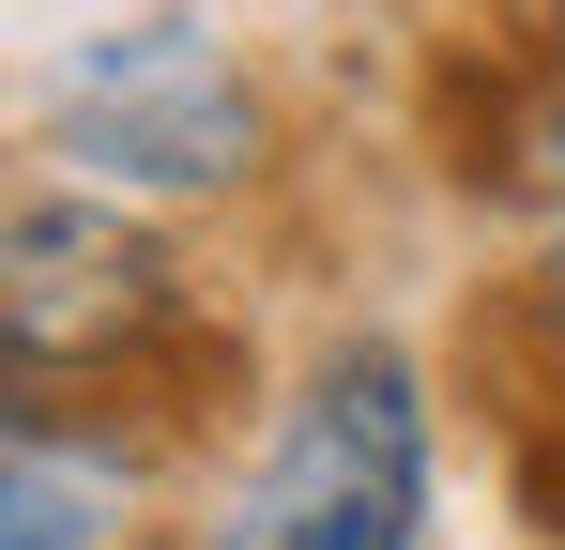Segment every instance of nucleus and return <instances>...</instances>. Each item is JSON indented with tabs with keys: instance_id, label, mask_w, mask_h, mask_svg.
Returning a JSON list of instances; mask_svg holds the SVG:
<instances>
[{
	"instance_id": "nucleus-1",
	"label": "nucleus",
	"mask_w": 565,
	"mask_h": 550,
	"mask_svg": "<svg viewBox=\"0 0 565 550\" xmlns=\"http://www.w3.org/2000/svg\"><path fill=\"white\" fill-rule=\"evenodd\" d=\"M413 520H428V382L413 352L352 337L290 382L260 474L214 505L199 550H413Z\"/></svg>"
},
{
	"instance_id": "nucleus-2",
	"label": "nucleus",
	"mask_w": 565,
	"mask_h": 550,
	"mask_svg": "<svg viewBox=\"0 0 565 550\" xmlns=\"http://www.w3.org/2000/svg\"><path fill=\"white\" fill-rule=\"evenodd\" d=\"M46 138L77 154V183L107 199H230L260 169V77L199 31V15H138V31H93L62 92H46Z\"/></svg>"
},
{
	"instance_id": "nucleus-3",
	"label": "nucleus",
	"mask_w": 565,
	"mask_h": 550,
	"mask_svg": "<svg viewBox=\"0 0 565 550\" xmlns=\"http://www.w3.org/2000/svg\"><path fill=\"white\" fill-rule=\"evenodd\" d=\"M169 321H184V275L122 199L0 214V367L15 382H122Z\"/></svg>"
},
{
	"instance_id": "nucleus-4",
	"label": "nucleus",
	"mask_w": 565,
	"mask_h": 550,
	"mask_svg": "<svg viewBox=\"0 0 565 550\" xmlns=\"http://www.w3.org/2000/svg\"><path fill=\"white\" fill-rule=\"evenodd\" d=\"M0 550H138L122 474H107V458H77L62 429H31L15 398H0Z\"/></svg>"
},
{
	"instance_id": "nucleus-5",
	"label": "nucleus",
	"mask_w": 565,
	"mask_h": 550,
	"mask_svg": "<svg viewBox=\"0 0 565 550\" xmlns=\"http://www.w3.org/2000/svg\"><path fill=\"white\" fill-rule=\"evenodd\" d=\"M520 183L551 199V245H565V92L535 107V123H520Z\"/></svg>"
},
{
	"instance_id": "nucleus-6",
	"label": "nucleus",
	"mask_w": 565,
	"mask_h": 550,
	"mask_svg": "<svg viewBox=\"0 0 565 550\" xmlns=\"http://www.w3.org/2000/svg\"><path fill=\"white\" fill-rule=\"evenodd\" d=\"M551 46H565V0H551Z\"/></svg>"
}]
</instances>
